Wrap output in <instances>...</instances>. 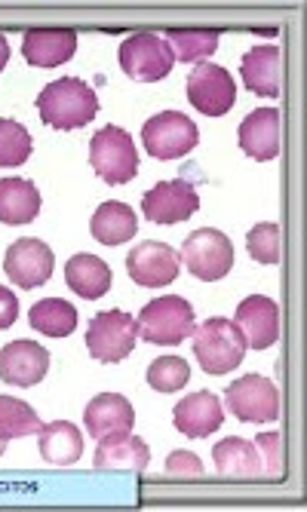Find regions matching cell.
<instances>
[{"instance_id":"cell-1","label":"cell","mask_w":307,"mask_h":512,"mask_svg":"<svg viewBox=\"0 0 307 512\" xmlns=\"http://www.w3.org/2000/svg\"><path fill=\"white\" fill-rule=\"evenodd\" d=\"M37 111L47 126L68 132V129L86 126L99 114V96L93 92V86H86L83 80L62 77L37 96Z\"/></svg>"},{"instance_id":"cell-2","label":"cell","mask_w":307,"mask_h":512,"mask_svg":"<svg viewBox=\"0 0 307 512\" xmlns=\"http://www.w3.org/2000/svg\"><path fill=\"white\" fill-rule=\"evenodd\" d=\"M136 329H139V338H145L148 344L179 347L197 329L194 307L185 298H175V295L157 298L142 307V313L136 319Z\"/></svg>"},{"instance_id":"cell-3","label":"cell","mask_w":307,"mask_h":512,"mask_svg":"<svg viewBox=\"0 0 307 512\" xmlns=\"http://www.w3.org/2000/svg\"><path fill=\"white\" fill-rule=\"evenodd\" d=\"M194 356L206 375H228L246 356V341L231 319L212 316L194 329Z\"/></svg>"},{"instance_id":"cell-4","label":"cell","mask_w":307,"mask_h":512,"mask_svg":"<svg viewBox=\"0 0 307 512\" xmlns=\"http://www.w3.org/2000/svg\"><path fill=\"white\" fill-rule=\"evenodd\" d=\"M90 163L105 184H126L139 172V154L133 138L120 126H102L90 138Z\"/></svg>"},{"instance_id":"cell-5","label":"cell","mask_w":307,"mask_h":512,"mask_svg":"<svg viewBox=\"0 0 307 512\" xmlns=\"http://www.w3.org/2000/svg\"><path fill=\"white\" fill-rule=\"evenodd\" d=\"M200 142V129L182 111H163L142 126V145L154 160H179Z\"/></svg>"},{"instance_id":"cell-6","label":"cell","mask_w":307,"mask_h":512,"mask_svg":"<svg viewBox=\"0 0 307 512\" xmlns=\"http://www.w3.org/2000/svg\"><path fill=\"white\" fill-rule=\"evenodd\" d=\"M120 68L126 77H133L136 83H157L163 80L172 65H175V56L166 46V40L160 34H151V31H142V34H133L120 43Z\"/></svg>"},{"instance_id":"cell-7","label":"cell","mask_w":307,"mask_h":512,"mask_svg":"<svg viewBox=\"0 0 307 512\" xmlns=\"http://www.w3.org/2000/svg\"><path fill=\"white\" fill-rule=\"evenodd\" d=\"M185 267L203 279V283H215V279L228 276V270L234 267V246L231 240L215 227H200L194 234H188L182 255Z\"/></svg>"},{"instance_id":"cell-8","label":"cell","mask_w":307,"mask_h":512,"mask_svg":"<svg viewBox=\"0 0 307 512\" xmlns=\"http://www.w3.org/2000/svg\"><path fill=\"white\" fill-rule=\"evenodd\" d=\"M225 405L246 424H274L280 417V390L261 375H246L231 381L225 390Z\"/></svg>"},{"instance_id":"cell-9","label":"cell","mask_w":307,"mask_h":512,"mask_svg":"<svg viewBox=\"0 0 307 512\" xmlns=\"http://www.w3.org/2000/svg\"><path fill=\"white\" fill-rule=\"evenodd\" d=\"M136 341H139L136 319L126 310H105L93 316L90 332H86V347H90V353L99 362H123L133 353Z\"/></svg>"},{"instance_id":"cell-10","label":"cell","mask_w":307,"mask_h":512,"mask_svg":"<svg viewBox=\"0 0 307 512\" xmlns=\"http://www.w3.org/2000/svg\"><path fill=\"white\" fill-rule=\"evenodd\" d=\"M188 102L206 117H225L237 102L234 77L212 62L191 68L188 74Z\"/></svg>"},{"instance_id":"cell-11","label":"cell","mask_w":307,"mask_h":512,"mask_svg":"<svg viewBox=\"0 0 307 512\" xmlns=\"http://www.w3.org/2000/svg\"><path fill=\"white\" fill-rule=\"evenodd\" d=\"M197 209H200V197L194 191V184H188L185 178L154 184V188L142 200V212L154 224H179V221H188Z\"/></svg>"},{"instance_id":"cell-12","label":"cell","mask_w":307,"mask_h":512,"mask_svg":"<svg viewBox=\"0 0 307 512\" xmlns=\"http://www.w3.org/2000/svg\"><path fill=\"white\" fill-rule=\"evenodd\" d=\"M56 255L43 240H16L4 255V270L19 289H37L50 283Z\"/></svg>"},{"instance_id":"cell-13","label":"cell","mask_w":307,"mask_h":512,"mask_svg":"<svg viewBox=\"0 0 307 512\" xmlns=\"http://www.w3.org/2000/svg\"><path fill=\"white\" fill-rule=\"evenodd\" d=\"M234 325H237V332L243 335L246 347L268 350L280 338V307H277L274 298L249 295L246 301H240V307L234 313Z\"/></svg>"},{"instance_id":"cell-14","label":"cell","mask_w":307,"mask_h":512,"mask_svg":"<svg viewBox=\"0 0 307 512\" xmlns=\"http://www.w3.org/2000/svg\"><path fill=\"white\" fill-rule=\"evenodd\" d=\"M179 264H182L179 252L166 243H142L126 258V270L133 276V283L145 289H160L166 283H175Z\"/></svg>"},{"instance_id":"cell-15","label":"cell","mask_w":307,"mask_h":512,"mask_svg":"<svg viewBox=\"0 0 307 512\" xmlns=\"http://www.w3.org/2000/svg\"><path fill=\"white\" fill-rule=\"evenodd\" d=\"M83 424L96 436V442H108L126 436L136 424V411L120 393H99L83 411Z\"/></svg>"},{"instance_id":"cell-16","label":"cell","mask_w":307,"mask_h":512,"mask_svg":"<svg viewBox=\"0 0 307 512\" xmlns=\"http://www.w3.org/2000/svg\"><path fill=\"white\" fill-rule=\"evenodd\" d=\"M50 353L34 341H13L0 350V381L13 387H34L47 378Z\"/></svg>"},{"instance_id":"cell-17","label":"cell","mask_w":307,"mask_h":512,"mask_svg":"<svg viewBox=\"0 0 307 512\" xmlns=\"http://www.w3.org/2000/svg\"><path fill=\"white\" fill-rule=\"evenodd\" d=\"M77 50L74 28H31L22 37V56L34 68H56L65 65Z\"/></svg>"},{"instance_id":"cell-18","label":"cell","mask_w":307,"mask_h":512,"mask_svg":"<svg viewBox=\"0 0 307 512\" xmlns=\"http://www.w3.org/2000/svg\"><path fill=\"white\" fill-rule=\"evenodd\" d=\"M175 417V430H182L191 439H206L215 430H222L225 421V411H222V399L215 393H191L185 396L172 411Z\"/></svg>"},{"instance_id":"cell-19","label":"cell","mask_w":307,"mask_h":512,"mask_svg":"<svg viewBox=\"0 0 307 512\" xmlns=\"http://www.w3.org/2000/svg\"><path fill=\"white\" fill-rule=\"evenodd\" d=\"M240 148L246 157L271 163L280 154V111L258 108L240 123Z\"/></svg>"},{"instance_id":"cell-20","label":"cell","mask_w":307,"mask_h":512,"mask_svg":"<svg viewBox=\"0 0 307 512\" xmlns=\"http://www.w3.org/2000/svg\"><path fill=\"white\" fill-rule=\"evenodd\" d=\"M280 46L274 43H261L243 56V83L255 92V96H268L274 99L280 92Z\"/></svg>"},{"instance_id":"cell-21","label":"cell","mask_w":307,"mask_h":512,"mask_svg":"<svg viewBox=\"0 0 307 512\" xmlns=\"http://www.w3.org/2000/svg\"><path fill=\"white\" fill-rule=\"evenodd\" d=\"M148 463H151V448L145 439H139L133 433L99 442L96 457H93L96 470H136V473H142V470H148Z\"/></svg>"},{"instance_id":"cell-22","label":"cell","mask_w":307,"mask_h":512,"mask_svg":"<svg viewBox=\"0 0 307 512\" xmlns=\"http://www.w3.org/2000/svg\"><path fill=\"white\" fill-rule=\"evenodd\" d=\"M65 283L74 295L96 301L111 289V267L90 252H80L65 264Z\"/></svg>"},{"instance_id":"cell-23","label":"cell","mask_w":307,"mask_h":512,"mask_svg":"<svg viewBox=\"0 0 307 512\" xmlns=\"http://www.w3.org/2000/svg\"><path fill=\"white\" fill-rule=\"evenodd\" d=\"M37 445H40L43 460L53 463V467H71V463H77L83 454V436L68 421L43 424L37 433Z\"/></svg>"},{"instance_id":"cell-24","label":"cell","mask_w":307,"mask_h":512,"mask_svg":"<svg viewBox=\"0 0 307 512\" xmlns=\"http://www.w3.org/2000/svg\"><path fill=\"white\" fill-rule=\"evenodd\" d=\"M136 227H139V218L133 209L120 200H108L96 209L90 221V234L105 246H120L136 237Z\"/></svg>"},{"instance_id":"cell-25","label":"cell","mask_w":307,"mask_h":512,"mask_svg":"<svg viewBox=\"0 0 307 512\" xmlns=\"http://www.w3.org/2000/svg\"><path fill=\"white\" fill-rule=\"evenodd\" d=\"M40 212V191L28 178H4L0 181V221L4 224H28Z\"/></svg>"},{"instance_id":"cell-26","label":"cell","mask_w":307,"mask_h":512,"mask_svg":"<svg viewBox=\"0 0 307 512\" xmlns=\"http://www.w3.org/2000/svg\"><path fill=\"white\" fill-rule=\"evenodd\" d=\"M212 457H215V470L222 476H261V457H258V448L255 442H246V439H222L215 448H212Z\"/></svg>"},{"instance_id":"cell-27","label":"cell","mask_w":307,"mask_h":512,"mask_svg":"<svg viewBox=\"0 0 307 512\" xmlns=\"http://www.w3.org/2000/svg\"><path fill=\"white\" fill-rule=\"evenodd\" d=\"M28 322L47 338H68L77 329V310L62 298H43L28 310Z\"/></svg>"},{"instance_id":"cell-28","label":"cell","mask_w":307,"mask_h":512,"mask_svg":"<svg viewBox=\"0 0 307 512\" xmlns=\"http://www.w3.org/2000/svg\"><path fill=\"white\" fill-rule=\"evenodd\" d=\"M166 46L172 50L175 62H206L215 46H218V31L215 28H169L163 34Z\"/></svg>"},{"instance_id":"cell-29","label":"cell","mask_w":307,"mask_h":512,"mask_svg":"<svg viewBox=\"0 0 307 512\" xmlns=\"http://www.w3.org/2000/svg\"><path fill=\"white\" fill-rule=\"evenodd\" d=\"M43 427V421L37 417V411L13 396H0V439H22V436H37Z\"/></svg>"},{"instance_id":"cell-30","label":"cell","mask_w":307,"mask_h":512,"mask_svg":"<svg viewBox=\"0 0 307 512\" xmlns=\"http://www.w3.org/2000/svg\"><path fill=\"white\" fill-rule=\"evenodd\" d=\"M191 381V365L182 356H160L148 368V384L157 393H175Z\"/></svg>"},{"instance_id":"cell-31","label":"cell","mask_w":307,"mask_h":512,"mask_svg":"<svg viewBox=\"0 0 307 512\" xmlns=\"http://www.w3.org/2000/svg\"><path fill=\"white\" fill-rule=\"evenodd\" d=\"M31 157V132L19 120H0V166H22Z\"/></svg>"},{"instance_id":"cell-32","label":"cell","mask_w":307,"mask_h":512,"mask_svg":"<svg viewBox=\"0 0 307 512\" xmlns=\"http://www.w3.org/2000/svg\"><path fill=\"white\" fill-rule=\"evenodd\" d=\"M249 255L258 264H277L280 261V227L271 221H261L249 230Z\"/></svg>"},{"instance_id":"cell-33","label":"cell","mask_w":307,"mask_h":512,"mask_svg":"<svg viewBox=\"0 0 307 512\" xmlns=\"http://www.w3.org/2000/svg\"><path fill=\"white\" fill-rule=\"evenodd\" d=\"M255 448H261V470H265L268 476H274V479H280L283 476V470H286V463H283V436L280 433H261L258 439H255Z\"/></svg>"},{"instance_id":"cell-34","label":"cell","mask_w":307,"mask_h":512,"mask_svg":"<svg viewBox=\"0 0 307 512\" xmlns=\"http://www.w3.org/2000/svg\"><path fill=\"white\" fill-rule=\"evenodd\" d=\"M166 473H172V476H203V460L191 451H172L166 457Z\"/></svg>"},{"instance_id":"cell-35","label":"cell","mask_w":307,"mask_h":512,"mask_svg":"<svg viewBox=\"0 0 307 512\" xmlns=\"http://www.w3.org/2000/svg\"><path fill=\"white\" fill-rule=\"evenodd\" d=\"M16 319H19V298L7 286H0V329H10Z\"/></svg>"},{"instance_id":"cell-36","label":"cell","mask_w":307,"mask_h":512,"mask_svg":"<svg viewBox=\"0 0 307 512\" xmlns=\"http://www.w3.org/2000/svg\"><path fill=\"white\" fill-rule=\"evenodd\" d=\"M7 62H10V43H7L4 34H0V71L7 68Z\"/></svg>"},{"instance_id":"cell-37","label":"cell","mask_w":307,"mask_h":512,"mask_svg":"<svg viewBox=\"0 0 307 512\" xmlns=\"http://www.w3.org/2000/svg\"><path fill=\"white\" fill-rule=\"evenodd\" d=\"M0 454H7V442L4 439H0Z\"/></svg>"}]
</instances>
